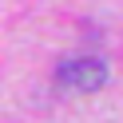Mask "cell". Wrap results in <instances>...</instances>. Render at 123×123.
Wrapping results in <instances>:
<instances>
[{
    "label": "cell",
    "mask_w": 123,
    "mask_h": 123,
    "mask_svg": "<svg viewBox=\"0 0 123 123\" xmlns=\"http://www.w3.org/2000/svg\"><path fill=\"white\" fill-rule=\"evenodd\" d=\"M56 83L68 91H99L107 83V64L99 56H75V60H64L56 72Z\"/></svg>",
    "instance_id": "cell-1"
}]
</instances>
